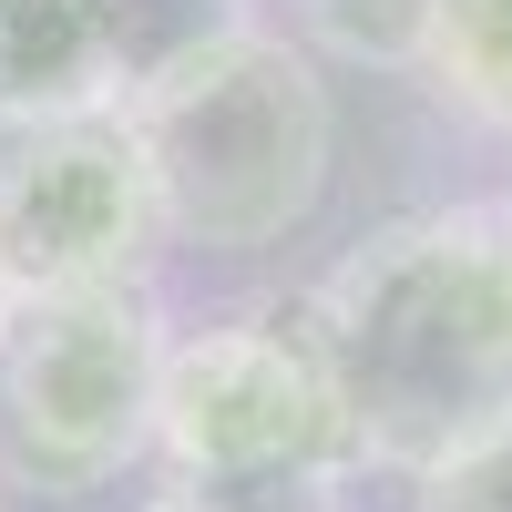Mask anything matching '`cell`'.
I'll return each mask as SVG.
<instances>
[{
	"label": "cell",
	"instance_id": "cell-10",
	"mask_svg": "<svg viewBox=\"0 0 512 512\" xmlns=\"http://www.w3.org/2000/svg\"><path fill=\"white\" fill-rule=\"evenodd\" d=\"M410 512H512V431H492L482 451L441 461V472L420 482V502H410Z\"/></svg>",
	"mask_w": 512,
	"mask_h": 512
},
{
	"label": "cell",
	"instance_id": "cell-1",
	"mask_svg": "<svg viewBox=\"0 0 512 512\" xmlns=\"http://www.w3.org/2000/svg\"><path fill=\"white\" fill-rule=\"evenodd\" d=\"M359 472L431 482L512 431V205L461 195L369 226L308 287Z\"/></svg>",
	"mask_w": 512,
	"mask_h": 512
},
{
	"label": "cell",
	"instance_id": "cell-9",
	"mask_svg": "<svg viewBox=\"0 0 512 512\" xmlns=\"http://www.w3.org/2000/svg\"><path fill=\"white\" fill-rule=\"evenodd\" d=\"M287 11L318 52L369 72H420V41H431V0H287Z\"/></svg>",
	"mask_w": 512,
	"mask_h": 512
},
{
	"label": "cell",
	"instance_id": "cell-11",
	"mask_svg": "<svg viewBox=\"0 0 512 512\" xmlns=\"http://www.w3.org/2000/svg\"><path fill=\"white\" fill-rule=\"evenodd\" d=\"M144 512H205V502H195V492H164V502H144Z\"/></svg>",
	"mask_w": 512,
	"mask_h": 512
},
{
	"label": "cell",
	"instance_id": "cell-4",
	"mask_svg": "<svg viewBox=\"0 0 512 512\" xmlns=\"http://www.w3.org/2000/svg\"><path fill=\"white\" fill-rule=\"evenodd\" d=\"M164 318L154 287L21 297L0 328V472L31 492H103L154 451L164 400Z\"/></svg>",
	"mask_w": 512,
	"mask_h": 512
},
{
	"label": "cell",
	"instance_id": "cell-13",
	"mask_svg": "<svg viewBox=\"0 0 512 512\" xmlns=\"http://www.w3.org/2000/svg\"><path fill=\"white\" fill-rule=\"evenodd\" d=\"M0 512H11V502H0Z\"/></svg>",
	"mask_w": 512,
	"mask_h": 512
},
{
	"label": "cell",
	"instance_id": "cell-5",
	"mask_svg": "<svg viewBox=\"0 0 512 512\" xmlns=\"http://www.w3.org/2000/svg\"><path fill=\"white\" fill-rule=\"evenodd\" d=\"M164 195L123 103L0 123V297H82V287H154L164 267Z\"/></svg>",
	"mask_w": 512,
	"mask_h": 512
},
{
	"label": "cell",
	"instance_id": "cell-6",
	"mask_svg": "<svg viewBox=\"0 0 512 512\" xmlns=\"http://www.w3.org/2000/svg\"><path fill=\"white\" fill-rule=\"evenodd\" d=\"M93 103H123L103 0H0V123H52Z\"/></svg>",
	"mask_w": 512,
	"mask_h": 512
},
{
	"label": "cell",
	"instance_id": "cell-8",
	"mask_svg": "<svg viewBox=\"0 0 512 512\" xmlns=\"http://www.w3.org/2000/svg\"><path fill=\"white\" fill-rule=\"evenodd\" d=\"M246 21V0H103V41H113V93L134 103L144 82L195 62L216 31Z\"/></svg>",
	"mask_w": 512,
	"mask_h": 512
},
{
	"label": "cell",
	"instance_id": "cell-7",
	"mask_svg": "<svg viewBox=\"0 0 512 512\" xmlns=\"http://www.w3.org/2000/svg\"><path fill=\"white\" fill-rule=\"evenodd\" d=\"M420 82L482 134L512 144V0H431Z\"/></svg>",
	"mask_w": 512,
	"mask_h": 512
},
{
	"label": "cell",
	"instance_id": "cell-2",
	"mask_svg": "<svg viewBox=\"0 0 512 512\" xmlns=\"http://www.w3.org/2000/svg\"><path fill=\"white\" fill-rule=\"evenodd\" d=\"M123 113L144 134L164 226L216 256H256L297 236L338 164V103L318 82V52L267 21L216 31L195 62L144 82Z\"/></svg>",
	"mask_w": 512,
	"mask_h": 512
},
{
	"label": "cell",
	"instance_id": "cell-3",
	"mask_svg": "<svg viewBox=\"0 0 512 512\" xmlns=\"http://www.w3.org/2000/svg\"><path fill=\"white\" fill-rule=\"evenodd\" d=\"M154 461L205 512H338L359 441L308 297L216 318L164 349Z\"/></svg>",
	"mask_w": 512,
	"mask_h": 512
},
{
	"label": "cell",
	"instance_id": "cell-12",
	"mask_svg": "<svg viewBox=\"0 0 512 512\" xmlns=\"http://www.w3.org/2000/svg\"><path fill=\"white\" fill-rule=\"evenodd\" d=\"M0 328H11V297H0Z\"/></svg>",
	"mask_w": 512,
	"mask_h": 512
}]
</instances>
